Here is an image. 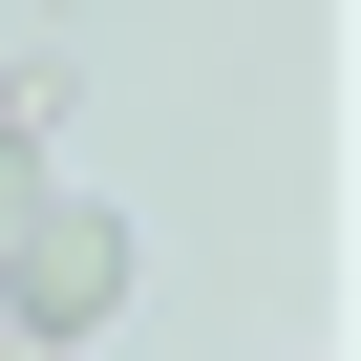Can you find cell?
I'll list each match as a JSON object with an SVG mask.
<instances>
[{"label": "cell", "mask_w": 361, "mask_h": 361, "mask_svg": "<svg viewBox=\"0 0 361 361\" xmlns=\"http://www.w3.org/2000/svg\"><path fill=\"white\" fill-rule=\"evenodd\" d=\"M128 276H149L128 213H106V192H43V234L0 255V340H64V361H85V340L128 319Z\"/></svg>", "instance_id": "obj_1"}, {"label": "cell", "mask_w": 361, "mask_h": 361, "mask_svg": "<svg viewBox=\"0 0 361 361\" xmlns=\"http://www.w3.org/2000/svg\"><path fill=\"white\" fill-rule=\"evenodd\" d=\"M0 361H64V340H0Z\"/></svg>", "instance_id": "obj_3"}, {"label": "cell", "mask_w": 361, "mask_h": 361, "mask_svg": "<svg viewBox=\"0 0 361 361\" xmlns=\"http://www.w3.org/2000/svg\"><path fill=\"white\" fill-rule=\"evenodd\" d=\"M43 192H64V170H43L22 128H0V255H22V234H43Z\"/></svg>", "instance_id": "obj_2"}]
</instances>
